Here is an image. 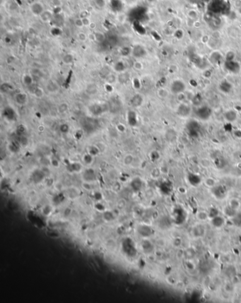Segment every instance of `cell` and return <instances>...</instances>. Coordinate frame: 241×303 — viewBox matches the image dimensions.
<instances>
[{
	"mask_svg": "<svg viewBox=\"0 0 241 303\" xmlns=\"http://www.w3.org/2000/svg\"><path fill=\"white\" fill-rule=\"evenodd\" d=\"M195 115L202 121H207L211 118L213 114L212 109L208 105H200L196 109Z\"/></svg>",
	"mask_w": 241,
	"mask_h": 303,
	"instance_id": "1",
	"label": "cell"
},
{
	"mask_svg": "<svg viewBox=\"0 0 241 303\" xmlns=\"http://www.w3.org/2000/svg\"><path fill=\"white\" fill-rule=\"evenodd\" d=\"M186 128L188 134L190 137L192 138H197L200 134L202 127L198 122L195 121V120H190L187 124Z\"/></svg>",
	"mask_w": 241,
	"mask_h": 303,
	"instance_id": "2",
	"label": "cell"
},
{
	"mask_svg": "<svg viewBox=\"0 0 241 303\" xmlns=\"http://www.w3.org/2000/svg\"><path fill=\"white\" fill-rule=\"evenodd\" d=\"M170 92L174 95H180L186 90V85L182 80H175L171 83L170 86Z\"/></svg>",
	"mask_w": 241,
	"mask_h": 303,
	"instance_id": "3",
	"label": "cell"
},
{
	"mask_svg": "<svg viewBox=\"0 0 241 303\" xmlns=\"http://www.w3.org/2000/svg\"><path fill=\"white\" fill-rule=\"evenodd\" d=\"M225 69L231 74H238L240 72L241 67L240 64L235 59L225 60L224 62Z\"/></svg>",
	"mask_w": 241,
	"mask_h": 303,
	"instance_id": "4",
	"label": "cell"
},
{
	"mask_svg": "<svg viewBox=\"0 0 241 303\" xmlns=\"http://www.w3.org/2000/svg\"><path fill=\"white\" fill-rule=\"evenodd\" d=\"M211 193L217 199H224L227 194V191L225 187L223 185H215L212 188H211Z\"/></svg>",
	"mask_w": 241,
	"mask_h": 303,
	"instance_id": "5",
	"label": "cell"
},
{
	"mask_svg": "<svg viewBox=\"0 0 241 303\" xmlns=\"http://www.w3.org/2000/svg\"><path fill=\"white\" fill-rule=\"evenodd\" d=\"M177 114L179 117L182 118H187L190 115L191 113V108L188 104L182 103L180 104L177 108Z\"/></svg>",
	"mask_w": 241,
	"mask_h": 303,
	"instance_id": "6",
	"label": "cell"
},
{
	"mask_svg": "<svg viewBox=\"0 0 241 303\" xmlns=\"http://www.w3.org/2000/svg\"><path fill=\"white\" fill-rule=\"evenodd\" d=\"M30 9L32 13L36 16H40L42 13L45 10L44 6L40 1H34L30 5Z\"/></svg>",
	"mask_w": 241,
	"mask_h": 303,
	"instance_id": "7",
	"label": "cell"
},
{
	"mask_svg": "<svg viewBox=\"0 0 241 303\" xmlns=\"http://www.w3.org/2000/svg\"><path fill=\"white\" fill-rule=\"evenodd\" d=\"M132 54L135 58H141L147 54V51L142 46L137 45L132 49Z\"/></svg>",
	"mask_w": 241,
	"mask_h": 303,
	"instance_id": "8",
	"label": "cell"
},
{
	"mask_svg": "<svg viewBox=\"0 0 241 303\" xmlns=\"http://www.w3.org/2000/svg\"><path fill=\"white\" fill-rule=\"evenodd\" d=\"M3 115L6 119L9 121H15L17 118V114L16 113L15 110L12 108L7 107L4 108L3 111Z\"/></svg>",
	"mask_w": 241,
	"mask_h": 303,
	"instance_id": "9",
	"label": "cell"
},
{
	"mask_svg": "<svg viewBox=\"0 0 241 303\" xmlns=\"http://www.w3.org/2000/svg\"><path fill=\"white\" fill-rule=\"evenodd\" d=\"M224 118L227 122H234L238 119V114L234 110H228L224 113Z\"/></svg>",
	"mask_w": 241,
	"mask_h": 303,
	"instance_id": "10",
	"label": "cell"
},
{
	"mask_svg": "<svg viewBox=\"0 0 241 303\" xmlns=\"http://www.w3.org/2000/svg\"><path fill=\"white\" fill-rule=\"evenodd\" d=\"M15 101L19 105H24L28 102V96L25 93H18L15 96Z\"/></svg>",
	"mask_w": 241,
	"mask_h": 303,
	"instance_id": "11",
	"label": "cell"
},
{
	"mask_svg": "<svg viewBox=\"0 0 241 303\" xmlns=\"http://www.w3.org/2000/svg\"><path fill=\"white\" fill-rule=\"evenodd\" d=\"M211 225H213L214 228H222V227L224 225L225 223V219L224 218H223L221 215H217L213 218H211Z\"/></svg>",
	"mask_w": 241,
	"mask_h": 303,
	"instance_id": "12",
	"label": "cell"
},
{
	"mask_svg": "<svg viewBox=\"0 0 241 303\" xmlns=\"http://www.w3.org/2000/svg\"><path fill=\"white\" fill-rule=\"evenodd\" d=\"M144 98L143 97L139 94H135L130 100V103L133 107L138 108L143 104Z\"/></svg>",
	"mask_w": 241,
	"mask_h": 303,
	"instance_id": "13",
	"label": "cell"
},
{
	"mask_svg": "<svg viewBox=\"0 0 241 303\" xmlns=\"http://www.w3.org/2000/svg\"><path fill=\"white\" fill-rule=\"evenodd\" d=\"M90 111L93 115L97 116L100 115L105 111L103 109V105L100 104H94L90 107Z\"/></svg>",
	"mask_w": 241,
	"mask_h": 303,
	"instance_id": "14",
	"label": "cell"
},
{
	"mask_svg": "<svg viewBox=\"0 0 241 303\" xmlns=\"http://www.w3.org/2000/svg\"><path fill=\"white\" fill-rule=\"evenodd\" d=\"M54 15L52 14V12L50 10H45L42 14L40 16V19L42 22L48 23L50 21H52L53 19Z\"/></svg>",
	"mask_w": 241,
	"mask_h": 303,
	"instance_id": "15",
	"label": "cell"
},
{
	"mask_svg": "<svg viewBox=\"0 0 241 303\" xmlns=\"http://www.w3.org/2000/svg\"><path fill=\"white\" fill-rule=\"evenodd\" d=\"M187 178H188V181H189L190 183L191 184V185H192V186H198L202 181L199 175H197L194 174V173H190L189 175H188Z\"/></svg>",
	"mask_w": 241,
	"mask_h": 303,
	"instance_id": "16",
	"label": "cell"
},
{
	"mask_svg": "<svg viewBox=\"0 0 241 303\" xmlns=\"http://www.w3.org/2000/svg\"><path fill=\"white\" fill-rule=\"evenodd\" d=\"M127 122L128 124L132 127H135L137 124V114L134 111H129L127 113Z\"/></svg>",
	"mask_w": 241,
	"mask_h": 303,
	"instance_id": "17",
	"label": "cell"
},
{
	"mask_svg": "<svg viewBox=\"0 0 241 303\" xmlns=\"http://www.w3.org/2000/svg\"><path fill=\"white\" fill-rule=\"evenodd\" d=\"M205 229L203 226L201 225H196L194 227L193 230H192V233H193L194 237H197V238H199V237L203 236L205 235Z\"/></svg>",
	"mask_w": 241,
	"mask_h": 303,
	"instance_id": "18",
	"label": "cell"
},
{
	"mask_svg": "<svg viewBox=\"0 0 241 303\" xmlns=\"http://www.w3.org/2000/svg\"><path fill=\"white\" fill-rule=\"evenodd\" d=\"M83 177H84V180L86 182H92L95 180V177H96V175H95L94 171L91 169H89V170H86L83 173Z\"/></svg>",
	"mask_w": 241,
	"mask_h": 303,
	"instance_id": "19",
	"label": "cell"
},
{
	"mask_svg": "<svg viewBox=\"0 0 241 303\" xmlns=\"http://www.w3.org/2000/svg\"><path fill=\"white\" fill-rule=\"evenodd\" d=\"M219 88H220V90L223 93H228L231 92V89H232V85L228 81H223L221 83L220 85H219Z\"/></svg>",
	"mask_w": 241,
	"mask_h": 303,
	"instance_id": "20",
	"label": "cell"
},
{
	"mask_svg": "<svg viewBox=\"0 0 241 303\" xmlns=\"http://www.w3.org/2000/svg\"><path fill=\"white\" fill-rule=\"evenodd\" d=\"M177 137H178V135H177L176 131H175L174 129H169L167 130L166 132V138L168 141H176Z\"/></svg>",
	"mask_w": 241,
	"mask_h": 303,
	"instance_id": "21",
	"label": "cell"
},
{
	"mask_svg": "<svg viewBox=\"0 0 241 303\" xmlns=\"http://www.w3.org/2000/svg\"><path fill=\"white\" fill-rule=\"evenodd\" d=\"M23 84L26 85V86L30 87V85H33V83L34 82V79L32 75L29 74H26L23 76L22 79Z\"/></svg>",
	"mask_w": 241,
	"mask_h": 303,
	"instance_id": "22",
	"label": "cell"
},
{
	"mask_svg": "<svg viewBox=\"0 0 241 303\" xmlns=\"http://www.w3.org/2000/svg\"><path fill=\"white\" fill-rule=\"evenodd\" d=\"M45 176V173L41 170H36L35 171L33 174V178L36 182H41L43 180Z\"/></svg>",
	"mask_w": 241,
	"mask_h": 303,
	"instance_id": "23",
	"label": "cell"
},
{
	"mask_svg": "<svg viewBox=\"0 0 241 303\" xmlns=\"http://www.w3.org/2000/svg\"><path fill=\"white\" fill-rule=\"evenodd\" d=\"M223 211H224L225 215H226V216L230 217V218L234 217L236 214V210L233 209V208L230 206L229 205L228 206H226L224 210H223Z\"/></svg>",
	"mask_w": 241,
	"mask_h": 303,
	"instance_id": "24",
	"label": "cell"
},
{
	"mask_svg": "<svg viewBox=\"0 0 241 303\" xmlns=\"http://www.w3.org/2000/svg\"><path fill=\"white\" fill-rule=\"evenodd\" d=\"M74 57L71 54H66L63 56L62 57V62L65 64V65H71L74 62Z\"/></svg>",
	"mask_w": 241,
	"mask_h": 303,
	"instance_id": "25",
	"label": "cell"
},
{
	"mask_svg": "<svg viewBox=\"0 0 241 303\" xmlns=\"http://www.w3.org/2000/svg\"><path fill=\"white\" fill-rule=\"evenodd\" d=\"M86 92L90 95H95L98 92V87L94 83L89 84L86 87Z\"/></svg>",
	"mask_w": 241,
	"mask_h": 303,
	"instance_id": "26",
	"label": "cell"
},
{
	"mask_svg": "<svg viewBox=\"0 0 241 303\" xmlns=\"http://www.w3.org/2000/svg\"><path fill=\"white\" fill-rule=\"evenodd\" d=\"M32 93L38 98H41L44 96V91L40 87H34L32 91Z\"/></svg>",
	"mask_w": 241,
	"mask_h": 303,
	"instance_id": "27",
	"label": "cell"
},
{
	"mask_svg": "<svg viewBox=\"0 0 241 303\" xmlns=\"http://www.w3.org/2000/svg\"><path fill=\"white\" fill-rule=\"evenodd\" d=\"M114 69L117 71V72H119V73L124 72V69H125V65H124L123 62H121V61L118 62L115 65Z\"/></svg>",
	"mask_w": 241,
	"mask_h": 303,
	"instance_id": "28",
	"label": "cell"
},
{
	"mask_svg": "<svg viewBox=\"0 0 241 303\" xmlns=\"http://www.w3.org/2000/svg\"><path fill=\"white\" fill-rule=\"evenodd\" d=\"M192 103H193L194 105L195 106H197L199 107L200 105H202V97L200 94H196L195 96H194L193 97V98H192Z\"/></svg>",
	"mask_w": 241,
	"mask_h": 303,
	"instance_id": "29",
	"label": "cell"
},
{
	"mask_svg": "<svg viewBox=\"0 0 241 303\" xmlns=\"http://www.w3.org/2000/svg\"><path fill=\"white\" fill-rule=\"evenodd\" d=\"M69 110V105H68L67 102H62L59 105L57 108L58 112H60V114H64L66 113Z\"/></svg>",
	"mask_w": 241,
	"mask_h": 303,
	"instance_id": "30",
	"label": "cell"
},
{
	"mask_svg": "<svg viewBox=\"0 0 241 303\" xmlns=\"http://www.w3.org/2000/svg\"><path fill=\"white\" fill-rule=\"evenodd\" d=\"M94 40H96L98 42H103L106 40V36L105 35L101 32H96L94 34Z\"/></svg>",
	"mask_w": 241,
	"mask_h": 303,
	"instance_id": "31",
	"label": "cell"
},
{
	"mask_svg": "<svg viewBox=\"0 0 241 303\" xmlns=\"http://www.w3.org/2000/svg\"><path fill=\"white\" fill-rule=\"evenodd\" d=\"M13 90V86L11 84L8 83H2L1 85V92L4 93H9L10 91H12Z\"/></svg>",
	"mask_w": 241,
	"mask_h": 303,
	"instance_id": "32",
	"label": "cell"
},
{
	"mask_svg": "<svg viewBox=\"0 0 241 303\" xmlns=\"http://www.w3.org/2000/svg\"><path fill=\"white\" fill-rule=\"evenodd\" d=\"M47 88L48 90L50 91V92L54 93L56 92L58 89V85L56 84L54 82H52V81H50V82L48 83V84L47 85Z\"/></svg>",
	"mask_w": 241,
	"mask_h": 303,
	"instance_id": "33",
	"label": "cell"
},
{
	"mask_svg": "<svg viewBox=\"0 0 241 303\" xmlns=\"http://www.w3.org/2000/svg\"><path fill=\"white\" fill-rule=\"evenodd\" d=\"M229 206L233 208V209H236V211L238 210L240 206V203L239 202L238 199H232L229 202Z\"/></svg>",
	"mask_w": 241,
	"mask_h": 303,
	"instance_id": "34",
	"label": "cell"
},
{
	"mask_svg": "<svg viewBox=\"0 0 241 303\" xmlns=\"http://www.w3.org/2000/svg\"><path fill=\"white\" fill-rule=\"evenodd\" d=\"M208 215H209V218H213L217 215H219V209H217L216 208L212 207L209 209V212H208Z\"/></svg>",
	"mask_w": 241,
	"mask_h": 303,
	"instance_id": "35",
	"label": "cell"
},
{
	"mask_svg": "<svg viewBox=\"0 0 241 303\" xmlns=\"http://www.w3.org/2000/svg\"><path fill=\"white\" fill-rule=\"evenodd\" d=\"M132 186L136 189H139L141 187V184H142V182H141V180H140L139 178H136L132 181Z\"/></svg>",
	"mask_w": 241,
	"mask_h": 303,
	"instance_id": "36",
	"label": "cell"
},
{
	"mask_svg": "<svg viewBox=\"0 0 241 303\" xmlns=\"http://www.w3.org/2000/svg\"><path fill=\"white\" fill-rule=\"evenodd\" d=\"M33 76V79H35L36 78H38V79H40V78H41L42 76V72L41 71H40V69H33L32 70V74H31Z\"/></svg>",
	"mask_w": 241,
	"mask_h": 303,
	"instance_id": "37",
	"label": "cell"
},
{
	"mask_svg": "<svg viewBox=\"0 0 241 303\" xmlns=\"http://www.w3.org/2000/svg\"><path fill=\"white\" fill-rule=\"evenodd\" d=\"M60 131L62 134H67L69 131V126L67 124H62L60 126Z\"/></svg>",
	"mask_w": 241,
	"mask_h": 303,
	"instance_id": "38",
	"label": "cell"
},
{
	"mask_svg": "<svg viewBox=\"0 0 241 303\" xmlns=\"http://www.w3.org/2000/svg\"><path fill=\"white\" fill-rule=\"evenodd\" d=\"M81 168H82V166L80 163H74L71 165V169L73 172H79L81 170Z\"/></svg>",
	"mask_w": 241,
	"mask_h": 303,
	"instance_id": "39",
	"label": "cell"
},
{
	"mask_svg": "<svg viewBox=\"0 0 241 303\" xmlns=\"http://www.w3.org/2000/svg\"><path fill=\"white\" fill-rule=\"evenodd\" d=\"M197 218L200 221H205L209 218V215H208V213H206L205 211H199L197 213Z\"/></svg>",
	"mask_w": 241,
	"mask_h": 303,
	"instance_id": "40",
	"label": "cell"
},
{
	"mask_svg": "<svg viewBox=\"0 0 241 303\" xmlns=\"http://www.w3.org/2000/svg\"><path fill=\"white\" fill-rule=\"evenodd\" d=\"M99 151H100V150H99L98 146H92L90 147V149H89V154L94 156V155L98 154Z\"/></svg>",
	"mask_w": 241,
	"mask_h": 303,
	"instance_id": "41",
	"label": "cell"
},
{
	"mask_svg": "<svg viewBox=\"0 0 241 303\" xmlns=\"http://www.w3.org/2000/svg\"><path fill=\"white\" fill-rule=\"evenodd\" d=\"M233 222H234L235 224L236 225H241V213H238V214H236L234 217L232 218Z\"/></svg>",
	"mask_w": 241,
	"mask_h": 303,
	"instance_id": "42",
	"label": "cell"
},
{
	"mask_svg": "<svg viewBox=\"0 0 241 303\" xmlns=\"http://www.w3.org/2000/svg\"><path fill=\"white\" fill-rule=\"evenodd\" d=\"M131 53L132 50L129 48H128V47H124L121 50V54L122 56H124V57H127V56L129 55Z\"/></svg>",
	"mask_w": 241,
	"mask_h": 303,
	"instance_id": "43",
	"label": "cell"
},
{
	"mask_svg": "<svg viewBox=\"0 0 241 303\" xmlns=\"http://www.w3.org/2000/svg\"><path fill=\"white\" fill-rule=\"evenodd\" d=\"M132 161H133V157L132 155H127L124 157V163L126 166H129L132 163Z\"/></svg>",
	"mask_w": 241,
	"mask_h": 303,
	"instance_id": "44",
	"label": "cell"
},
{
	"mask_svg": "<svg viewBox=\"0 0 241 303\" xmlns=\"http://www.w3.org/2000/svg\"><path fill=\"white\" fill-rule=\"evenodd\" d=\"M205 184L209 186L210 188H212L213 186H215V181L212 178H207L205 180Z\"/></svg>",
	"mask_w": 241,
	"mask_h": 303,
	"instance_id": "45",
	"label": "cell"
},
{
	"mask_svg": "<svg viewBox=\"0 0 241 303\" xmlns=\"http://www.w3.org/2000/svg\"><path fill=\"white\" fill-rule=\"evenodd\" d=\"M128 77H129V76H128L127 74L122 72L121 74L120 75V76L118 77V80H120L122 83H124L128 80Z\"/></svg>",
	"mask_w": 241,
	"mask_h": 303,
	"instance_id": "46",
	"label": "cell"
},
{
	"mask_svg": "<svg viewBox=\"0 0 241 303\" xmlns=\"http://www.w3.org/2000/svg\"><path fill=\"white\" fill-rule=\"evenodd\" d=\"M115 81H116V77L112 74L108 75L106 78L107 83H109V84H112V83L115 82Z\"/></svg>",
	"mask_w": 241,
	"mask_h": 303,
	"instance_id": "47",
	"label": "cell"
},
{
	"mask_svg": "<svg viewBox=\"0 0 241 303\" xmlns=\"http://www.w3.org/2000/svg\"><path fill=\"white\" fill-rule=\"evenodd\" d=\"M83 160H84V162L86 164H91L93 161V155L89 154V153L85 155L84 157H83Z\"/></svg>",
	"mask_w": 241,
	"mask_h": 303,
	"instance_id": "48",
	"label": "cell"
},
{
	"mask_svg": "<svg viewBox=\"0 0 241 303\" xmlns=\"http://www.w3.org/2000/svg\"><path fill=\"white\" fill-rule=\"evenodd\" d=\"M74 24L75 26L78 27V28H82L83 26V21H82V19L81 18V17H79V18H77L74 20Z\"/></svg>",
	"mask_w": 241,
	"mask_h": 303,
	"instance_id": "49",
	"label": "cell"
},
{
	"mask_svg": "<svg viewBox=\"0 0 241 303\" xmlns=\"http://www.w3.org/2000/svg\"><path fill=\"white\" fill-rule=\"evenodd\" d=\"M77 38H78V39H79V41L85 42L87 39V36H86V34L84 33L81 32L78 34Z\"/></svg>",
	"mask_w": 241,
	"mask_h": 303,
	"instance_id": "50",
	"label": "cell"
},
{
	"mask_svg": "<svg viewBox=\"0 0 241 303\" xmlns=\"http://www.w3.org/2000/svg\"><path fill=\"white\" fill-rule=\"evenodd\" d=\"M158 95L159 96L161 97V98H166V97L168 96V91H166V90H164L163 88H161L160 89V90H158Z\"/></svg>",
	"mask_w": 241,
	"mask_h": 303,
	"instance_id": "51",
	"label": "cell"
},
{
	"mask_svg": "<svg viewBox=\"0 0 241 303\" xmlns=\"http://www.w3.org/2000/svg\"><path fill=\"white\" fill-rule=\"evenodd\" d=\"M95 4L99 8H103L106 5V1L105 0H94Z\"/></svg>",
	"mask_w": 241,
	"mask_h": 303,
	"instance_id": "52",
	"label": "cell"
},
{
	"mask_svg": "<svg viewBox=\"0 0 241 303\" xmlns=\"http://www.w3.org/2000/svg\"><path fill=\"white\" fill-rule=\"evenodd\" d=\"M52 4L54 7L58 8L61 7L62 6V0H52Z\"/></svg>",
	"mask_w": 241,
	"mask_h": 303,
	"instance_id": "53",
	"label": "cell"
},
{
	"mask_svg": "<svg viewBox=\"0 0 241 303\" xmlns=\"http://www.w3.org/2000/svg\"><path fill=\"white\" fill-rule=\"evenodd\" d=\"M108 42H109V44L111 45H112V46L115 45H116V43H117V38H116V37L114 36L109 37Z\"/></svg>",
	"mask_w": 241,
	"mask_h": 303,
	"instance_id": "54",
	"label": "cell"
},
{
	"mask_svg": "<svg viewBox=\"0 0 241 303\" xmlns=\"http://www.w3.org/2000/svg\"><path fill=\"white\" fill-rule=\"evenodd\" d=\"M133 66H134V68H135L136 70H138V71H140V70L142 69V68H143L142 64L139 62H135Z\"/></svg>",
	"mask_w": 241,
	"mask_h": 303,
	"instance_id": "55",
	"label": "cell"
},
{
	"mask_svg": "<svg viewBox=\"0 0 241 303\" xmlns=\"http://www.w3.org/2000/svg\"><path fill=\"white\" fill-rule=\"evenodd\" d=\"M225 60H233L235 59V53L233 52H229L227 53L226 57H225Z\"/></svg>",
	"mask_w": 241,
	"mask_h": 303,
	"instance_id": "56",
	"label": "cell"
},
{
	"mask_svg": "<svg viewBox=\"0 0 241 303\" xmlns=\"http://www.w3.org/2000/svg\"><path fill=\"white\" fill-rule=\"evenodd\" d=\"M82 19V21H83V26H89L91 25V21L90 19H89L88 17H84V18H81Z\"/></svg>",
	"mask_w": 241,
	"mask_h": 303,
	"instance_id": "57",
	"label": "cell"
},
{
	"mask_svg": "<svg viewBox=\"0 0 241 303\" xmlns=\"http://www.w3.org/2000/svg\"><path fill=\"white\" fill-rule=\"evenodd\" d=\"M117 129L120 132H124V131H126V127L122 124H118L117 125Z\"/></svg>",
	"mask_w": 241,
	"mask_h": 303,
	"instance_id": "58",
	"label": "cell"
},
{
	"mask_svg": "<svg viewBox=\"0 0 241 303\" xmlns=\"http://www.w3.org/2000/svg\"><path fill=\"white\" fill-rule=\"evenodd\" d=\"M133 85L136 89H139V87H140V82H139V79H134Z\"/></svg>",
	"mask_w": 241,
	"mask_h": 303,
	"instance_id": "59",
	"label": "cell"
},
{
	"mask_svg": "<svg viewBox=\"0 0 241 303\" xmlns=\"http://www.w3.org/2000/svg\"><path fill=\"white\" fill-rule=\"evenodd\" d=\"M17 131H18L20 134L24 133V131H26V127L23 125H19L18 128H17Z\"/></svg>",
	"mask_w": 241,
	"mask_h": 303,
	"instance_id": "60",
	"label": "cell"
},
{
	"mask_svg": "<svg viewBox=\"0 0 241 303\" xmlns=\"http://www.w3.org/2000/svg\"><path fill=\"white\" fill-rule=\"evenodd\" d=\"M106 89L108 92H112L113 91V88H112L111 84H109V83H107L106 85Z\"/></svg>",
	"mask_w": 241,
	"mask_h": 303,
	"instance_id": "61",
	"label": "cell"
},
{
	"mask_svg": "<svg viewBox=\"0 0 241 303\" xmlns=\"http://www.w3.org/2000/svg\"><path fill=\"white\" fill-rule=\"evenodd\" d=\"M52 166H59V163H58V161L57 160H53L52 161Z\"/></svg>",
	"mask_w": 241,
	"mask_h": 303,
	"instance_id": "62",
	"label": "cell"
}]
</instances>
